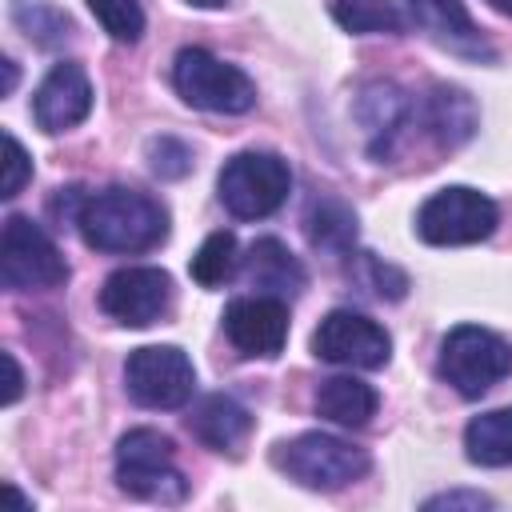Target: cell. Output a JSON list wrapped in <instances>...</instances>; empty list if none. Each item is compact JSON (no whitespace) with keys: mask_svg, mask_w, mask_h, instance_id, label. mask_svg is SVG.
<instances>
[{"mask_svg":"<svg viewBox=\"0 0 512 512\" xmlns=\"http://www.w3.org/2000/svg\"><path fill=\"white\" fill-rule=\"evenodd\" d=\"M412 24L440 48H448L452 56H464V60H484L492 64L496 60V48L480 36V28L472 24L464 0H404Z\"/></svg>","mask_w":512,"mask_h":512,"instance_id":"cell-13","label":"cell"},{"mask_svg":"<svg viewBox=\"0 0 512 512\" xmlns=\"http://www.w3.org/2000/svg\"><path fill=\"white\" fill-rule=\"evenodd\" d=\"M0 360H4V368H8V392H4V404H16V396H20V388H24L20 364H16V356H12V352H4Z\"/></svg>","mask_w":512,"mask_h":512,"instance_id":"cell-29","label":"cell"},{"mask_svg":"<svg viewBox=\"0 0 512 512\" xmlns=\"http://www.w3.org/2000/svg\"><path fill=\"white\" fill-rule=\"evenodd\" d=\"M424 508L428 512H440V508H472V512H480V508H492V496H484V492H440V496H428L424 500Z\"/></svg>","mask_w":512,"mask_h":512,"instance_id":"cell-28","label":"cell"},{"mask_svg":"<svg viewBox=\"0 0 512 512\" xmlns=\"http://www.w3.org/2000/svg\"><path fill=\"white\" fill-rule=\"evenodd\" d=\"M28 176H32V160H28L24 144L12 132H4V180H0V196L12 200L28 184Z\"/></svg>","mask_w":512,"mask_h":512,"instance_id":"cell-27","label":"cell"},{"mask_svg":"<svg viewBox=\"0 0 512 512\" xmlns=\"http://www.w3.org/2000/svg\"><path fill=\"white\" fill-rule=\"evenodd\" d=\"M236 268H240V244H236V236L232 232H212L200 248H196V256H192V264H188V272H192V280L200 284V288H220V284H228L232 276H236Z\"/></svg>","mask_w":512,"mask_h":512,"instance_id":"cell-23","label":"cell"},{"mask_svg":"<svg viewBox=\"0 0 512 512\" xmlns=\"http://www.w3.org/2000/svg\"><path fill=\"white\" fill-rule=\"evenodd\" d=\"M188 4H196V8H220V4H228V0H188Z\"/></svg>","mask_w":512,"mask_h":512,"instance_id":"cell-33","label":"cell"},{"mask_svg":"<svg viewBox=\"0 0 512 512\" xmlns=\"http://www.w3.org/2000/svg\"><path fill=\"white\" fill-rule=\"evenodd\" d=\"M436 372L464 400H476L512 372V348H508V340H500L496 332H488L480 324H460L444 336Z\"/></svg>","mask_w":512,"mask_h":512,"instance_id":"cell-6","label":"cell"},{"mask_svg":"<svg viewBox=\"0 0 512 512\" xmlns=\"http://www.w3.org/2000/svg\"><path fill=\"white\" fill-rule=\"evenodd\" d=\"M328 12L352 36H364V32L396 36L404 28V16H400L396 0H328Z\"/></svg>","mask_w":512,"mask_h":512,"instance_id":"cell-22","label":"cell"},{"mask_svg":"<svg viewBox=\"0 0 512 512\" xmlns=\"http://www.w3.org/2000/svg\"><path fill=\"white\" fill-rule=\"evenodd\" d=\"M304 232H308L312 248H320L328 256H348L356 244V212L336 196L312 200V208L304 216Z\"/></svg>","mask_w":512,"mask_h":512,"instance_id":"cell-21","label":"cell"},{"mask_svg":"<svg viewBox=\"0 0 512 512\" xmlns=\"http://www.w3.org/2000/svg\"><path fill=\"white\" fill-rule=\"evenodd\" d=\"M416 116L424 124V132L440 144V148H460L464 140H472L480 116H476V104L464 88H452V84H436L420 104H416Z\"/></svg>","mask_w":512,"mask_h":512,"instance_id":"cell-16","label":"cell"},{"mask_svg":"<svg viewBox=\"0 0 512 512\" xmlns=\"http://www.w3.org/2000/svg\"><path fill=\"white\" fill-rule=\"evenodd\" d=\"M216 192H220V204L236 220H264V216H272L288 200V192H292V168L276 152L248 148V152H236L220 168Z\"/></svg>","mask_w":512,"mask_h":512,"instance_id":"cell-5","label":"cell"},{"mask_svg":"<svg viewBox=\"0 0 512 512\" xmlns=\"http://www.w3.org/2000/svg\"><path fill=\"white\" fill-rule=\"evenodd\" d=\"M464 452L480 468H508L512 464V404L480 412L464 428Z\"/></svg>","mask_w":512,"mask_h":512,"instance_id":"cell-20","label":"cell"},{"mask_svg":"<svg viewBox=\"0 0 512 512\" xmlns=\"http://www.w3.org/2000/svg\"><path fill=\"white\" fill-rule=\"evenodd\" d=\"M496 204L468 188V184H448L440 192H432L420 212H416V236L424 244H436V248H456V244H480L496 232Z\"/></svg>","mask_w":512,"mask_h":512,"instance_id":"cell-7","label":"cell"},{"mask_svg":"<svg viewBox=\"0 0 512 512\" xmlns=\"http://www.w3.org/2000/svg\"><path fill=\"white\" fill-rule=\"evenodd\" d=\"M244 280L256 288V292H264V296H296L300 288H304V268H300V260L276 240V236H264V240H256L252 248H248V256H244Z\"/></svg>","mask_w":512,"mask_h":512,"instance_id":"cell-18","label":"cell"},{"mask_svg":"<svg viewBox=\"0 0 512 512\" xmlns=\"http://www.w3.org/2000/svg\"><path fill=\"white\" fill-rule=\"evenodd\" d=\"M172 304V276L164 268H116L100 288V308L124 328H148L156 324Z\"/></svg>","mask_w":512,"mask_h":512,"instance_id":"cell-11","label":"cell"},{"mask_svg":"<svg viewBox=\"0 0 512 512\" xmlns=\"http://www.w3.org/2000/svg\"><path fill=\"white\" fill-rule=\"evenodd\" d=\"M356 116L368 132V148L372 156H388L396 136L404 132V124L416 116V104L408 100V92H400L396 84H368L360 92V104H356Z\"/></svg>","mask_w":512,"mask_h":512,"instance_id":"cell-15","label":"cell"},{"mask_svg":"<svg viewBox=\"0 0 512 512\" xmlns=\"http://www.w3.org/2000/svg\"><path fill=\"white\" fill-rule=\"evenodd\" d=\"M0 280L12 292H44L68 280V264L40 224L28 216H8L0 236Z\"/></svg>","mask_w":512,"mask_h":512,"instance_id":"cell-8","label":"cell"},{"mask_svg":"<svg viewBox=\"0 0 512 512\" xmlns=\"http://www.w3.org/2000/svg\"><path fill=\"white\" fill-rule=\"evenodd\" d=\"M312 352L340 368H384L392 356V340L364 312L332 308L312 336Z\"/></svg>","mask_w":512,"mask_h":512,"instance_id":"cell-10","label":"cell"},{"mask_svg":"<svg viewBox=\"0 0 512 512\" xmlns=\"http://www.w3.org/2000/svg\"><path fill=\"white\" fill-rule=\"evenodd\" d=\"M116 480L128 496L152 504H180L188 496V480L176 468V448L156 428H132L116 444Z\"/></svg>","mask_w":512,"mask_h":512,"instance_id":"cell-2","label":"cell"},{"mask_svg":"<svg viewBox=\"0 0 512 512\" xmlns=\"http://www.w3.org/2000/svg\"><path fill=\"white\" fill-rule=\"evenodd\" d=\"M0 64H4V96H12V88H16V60L4 56Z\"/></svg>","mask_w":512,"mask_h":512,"instance_id":"cell-30","label":"cell"},{"mask_svg":"<svg viewBox=\"0 0 512 512\" xmlns=\"http://www.w3.org/2000/svg\"><path fill=\"white\" fill-rule=\"evenodd\" d=\"M376 388L356 376H332L316 388V412L344 428H364L376 416Z\"/></svg>","mask_w":512,"mask_h":512,"instance_id":"cell-19","label":"cell"},{"mask_svg":"<svg viewBox=\"0 0 512 512\" xmlns=\"http://www.w3.org/2000/svg\"><path fill=\"white\" fill-rule=\"evenodd\" d=\"M272 464L312 492H336L368 472V452L328 432H304L296 440L276 444Z\"/></svg>","mask_w":512,"mask_h":512,"instance_id":"cell-3","label":"cell"},{"mask_svg":"<svg viewBox=\"0 0 512 512\" xmlns=\"http://www.w3.org/2000/svg\"><path fill=\"white\" fill-rule=\"evenodd\" d=\"M224 332L244 356H276L288 340V304L280 296H240L224 308Z\"/></svg>","mask_w":512,"mask_h":512,"instance_id":"cell-12","label":"cell"},{"mask_svg":"<svg viewBox=\"0 0 512 512\" xmlns=\"http://www.w3.org/2000/svg\"><path fill=\"white\" fill-rule=\"evenodd\" d=\"M148 168L160 176V180H180L192 172V148L176 136H156L148 144Z\"/></svg>","mask_w":512,"mask_h":512,"instance_id":"cell-25","label":"cell"},{"mask_svg":"<svg viewBox=\"0 0 512 512\" xmlns=\"http://www.w3.org/2000/svg\"><path fill=\"white\" fill-rule=\"evenodd\" d=\"M4 492H8V500H12L16 508H32V504H28V500H24V496H20V492H16L12 484H4Z\"/></svg>","mask_w":512,"mask_h":512,"instance_id":"cell-31","label":"cell"},{"mask_svg":"<svg viewBox=\"0 0 512 512\" xmlns=\"http://www.w3.org/2000/svg\"><path fill=\"white\" fill-rule=\"evenodd\" d=\"M360 264H364V284L380 296V300H400L408 292V276L384 260H376L372 252H360Z\"/></svg>","mask_w":512,"mask_h":512,"instance_id":"cell-26","label":"cell"},{"mask_svg":"<svg viewBox=\"0 0 512 512\" xmlns=\"http://www.w3.org/2000/svg\"><path fill=\"white\" fill-rule=\"evenodd\" d=\"M188 432H192L204 448H212V452H232V448L252 432V416H248V408H244L240 400L216 392V396H204V400L192 408Z\"/></svg>","mask_w":512,"mask_h":512,"instance_id":"cell-17","label":"cell"},{"mask_svg":"<svg viewBox=\"0 0 512 512\" xmlns=\"http://www.w3.org/2000/svg\"><path fill=\"white\" fill-rule=\"evenodd\" d=\"M172 84L184 104L200 112H220V116H240L256 104V84L244 68L224 64L208 48H180L172 64Z\"/></svg>","mask_w":512,"mask_h":512,"instance_id":"cell-4","label":"cell"},{"mask_svg":"<svg viewBox=\"0 0 512 512\" xmlns=\"http://www.w3.org/2000/svg\"><path fill=\"white\" fill-rule=\"evenodd\" d=\"M488 8H496L500 16H512V0H488Z\"/></svg>","mask_w":512,"mask_h":512,"instance_id":"cell-32","label":"cell"},{"mask_svg":"<svg viewBox=\"0 0 512 512\" xmlns=\"http://www.w3.org/2000/svg\"><path fill=\"white\" fill-rule=\"evenodd\" d=\"M92 16L100 20V28L120 40V44H136L144 32V8L140 0H88Z\"/></svg>","mask_w":512,"mask_h":512,"instance_id":"cell-24","label":"cell"},{"mask_svg":"<svg viewBox=\"0 0 512 512\" xmlns=\"http://www.w3.org/2000/svg\"><path fill=\"white\" fill-rule=\"evenodd\" d=\"M124 384L140 408H184L196 392V368L176 344H144L128 356Z\"/></svg>","mask_w":512,"mask_h":512,"instance_id":"cell-9","label":"cell"},{"mask_svg":"<svg viewBox=\"0 0 512 512\" xmlns=\"http://www.w3.org/2000/svg\"><path fill=\"white\" fill-rule=\"evenodd\" d=\"M76 228L96 252H148L168 236V212L160 200L116 184L80 200Z\"/></svg>","mask_w":512,"mask_h":512,"instance_id":"cell-1","label":"cell"},{"mask_svg":"<svg viewBox=\"0 0 512 512\" xmlns=\"http://www.w3.org/2000/svg\"><path fill=\"white\" fill-rule=\"evenodd\" d=\"M92 112V84L76 60H60L48 68L32 96V116L44 132H68Z\"/></svg>","mask_w":512,"mask_h":512,"instance_id":"cell-14","label":"cell"}]
</instances>
